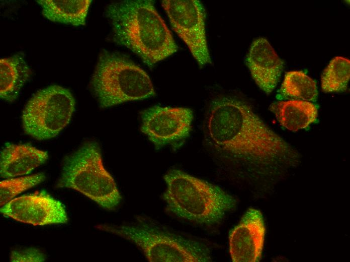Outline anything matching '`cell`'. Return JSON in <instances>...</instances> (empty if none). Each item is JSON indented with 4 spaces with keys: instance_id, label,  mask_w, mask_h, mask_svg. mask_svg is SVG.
I'll use <instances>...</instances> for the list:
<instances>
[{
    "instance_id": "obj_1",
    "label": "cell",
    "mask_w": 350,
    "mask_h": 262,
    "mask_svg": "<svg viewBox=\"0 0 350 262\" xmlns=\"http://www.w3.org/2000/svg\"><path fill=\"white\" fill-rule=\"evenodd\" d=\"M208 144L227 157L263 169L293 165L297 152L244 101L221 97L210 106L205 123Z\"/></svg>"
},
{
    "instance_id": "obj_2",
    "label": "cell",
    "mask_w": 350,
    "mask_h": 262,
    "mask_svg": "<svg viewBox=\"0 0 350 262\" xmlns=\"http://www.w3.org/2000/svg\"><path fill=\"white\" fill-rule=\"evenodd\" d=\"M116 43L131 50L149 67L178 50L170 31L153 1L125 0L106 9Z\"/></svg>"
},
{
    "instance_id": "obj_3",
    "label": "cell",
    "mask_w": 350,
    "mask_h": 262,
    "mask_svg": "<svg viewBox=\"0 0 350 262\" xmlns=\"http://www.w3.org/2000/svg\"><path fill=\"white\" fill-rule=\"evenodd\" d=\"M164 180L166 189L162 197L166 209L180 218L214 224L236 205L235 200L219 187L182 170L169 171Z\"/></svg>"
},
{
    "instance_id": "obj_4",
    "label": "cell",
    "mask_w": 350,
    "mask_h": 262,
    "mask_svg": "<svg viewBox=\"0 0 350 262\" xmlns=\"http://www.w3.org/2000/svg\"><path fill=\"white\" fill-rule=\"evenodd\" d=\"M56 186L73 189L104 209L114 210L122 200L117 184L105 168L99 144L84 143L65 159Z\"/></svg>"
},
{
    "instance_id": "obj_5",
    "label": "cell",
    "mask_w": 350,
    "mask_h": 262,
    "mask_svg": "<svg viewBox=\"0 0 350 262\" xmlns=\"http://www.w3.org/2000/svg\"><path fill=\"white\" fill-rule=\"evenodd\" d=\"M91 85L102 108L155 95L152 82L143 70L124 57L107 51L99 57Z\"/></svg>"
},
{
    "instance_id": "obj_6",
    "label": "cell",
    "mask_w": 350,
    "mask_h": 262,
    "mask_svg": "<svg viewBox=\"0 0 350 262\" xmlns=\"http://www.w3.org/2000/svg\"><path fill=\"white\" fill-rule=\"evenodd\" d=\"M99 229L135 244L151 262L209 261L205 247L146 223L120 226L100 225Z\"/></svg>"
},
{
    "instance_id": "obj_7",
    "label": "cell",
    "mask_w": 350,
    "mask_h": 262,
    "mask_svg": "<svg viewBox=\"0 0 350 262\" xmlns=\"http://www.w3.org/2000/svg\"><path fill=\"white\" fill-rule=\"evenodd\" d=\"M75 101L70 91L51 85L35 93L22 114L25 132L38 140L57 136L69 122Z\"/></svg>"
},
{
    "instance_id": "obj_8",
    "label": "cell",
    "mask_w": 350,
    "mask_h": 262,
    "mask_svg": "<svg viewBox=\"0 0 350 262\" xmlns=\"http://www.w3.org/2000/svg\"><path fill=\"white\" fill-rule=\"evenodd\" d=\"M162 6L170 24L200 67L211 63L206 29V12L198 0H164Z\"/></svg>"
},
{
    "instance_id": "obj_9",
    "label": "cell",
    "mask_w": 350,
    "mask_h": 262,
    "mask_svg": "<svg viewBox=\"0 0 350 262\" xmlns=\"http://www.w3.org/2000/svg\"><path fill=\"white\" fill-rule=\"evenodd\" d=\"M141 119V132L159 149L180 146L190 135L193 113L189 108L155 105L143 111Z\"/></svg>"
},
{
    "instance_id": "obj_10",
    "label": "cell",
    "mask_w": 350,
    "mask_h": 262,
    "mask_svg": "<svg viewBox=\"0 0 350 262\" xmlns=\"http://www.w3.org/2000/svg\"><path fill=\"white\" fill-rule=\"evenodd\" d=\"M1 213L33 225L64 224L68 217L64 205L45 190L16 198L1 207Z\"/></svg>"
},
{
    "instance_id": "obj_11",
    "label": "cell",
    "mask_w": 350,
    "mask_h": 262,
    "mask_svg": "<svg viewBox=\"0 0 350 262\" xmlns=\"http://www.w3.org/2000/svg\"><path fill=\"white\" fill-rule=\"evenodd\" d=\"M266 228L261 212L249 208L231 231L229 251L234 262H256L261 256Z\"/></svg>"
},
{
    "instance_id": "obj_12",
    "label": "cell",
    "mask_w": 350,
    "mask_h": 262,
    "mask_svg": "<svg viewBox=\"0 0 350 262\" xmlns=\"http://www.w3.org/2000/svg\"><path fill=\"white\" fill-rule=\"evenodd\" d=\"M245 63L258 87L267 94L272 92L280 79L284 62L267 39L259 37L252 42Z\"/></svg>"
},
{
    "instance_id": "obj_13",
    "label": "cell",
    "mask_w": 350,
    "mask_h": 262,
    "mask_svg": "<svg viewBox=\"0 0 350 262\" xmlns=\"http://www.w3.org/2000/svg\"><path fill=\"white\" fill-rule=\"evenodd\" d=\"M48 158L47 152L29 144L7 143L1 152V177L10 178L29 174Z\"/></svg>"
},
{
    "instance_id": "obj_14",
    "label": "cell",
    "mask_w": 350,
    "mask_h": 262,
    "mask_svg": "<svg viewBox=\"0 0 350 262\" xmlns=\"http://www.w3.org/2000/svg\"><path fill=\"white\" fill-rule=\"evenodd\" d=\"M270 109L283 126L294 132L307 127L316 121L318 116L317 105L302 100L274 102Z\"/></svg>"
},
{
    "instance_id": "obj_15",
    "label": "cell",
    "mask_w": 350,
    "mask_h": 262,
    "mask_svg": "<svg viewBox=\"0 0 350 262\" xmlns=\"http://www.w3.org/2000/svg\"><path fill=\"white\" fill-rule=\"evenodd\" d=\"M32 71L23 55H14L0 59V96L9 102L17 99Z\"/></svg>"
},
{
    "instance_id": "obj_16",
    "label": "cell",
    "mask_w": 350,
    "mask_h": 262,
    "mask_svg": "<svg viewBox=\"0 0 350 262\" xmlns=\"http://www.w3.org/2000/svg\"><path fill=\"white\" fill-rule=\"evenodd\" d=\"M42 14L50 21L75 26L85 25L91 0H38Z\"/></svg>"
},
{
    "instance_id": "obj_17",
    "label": "cell",
    "mask_w": 350,
    "mask_h": 262,
    "mask_svg": "<svg viewBox=\"0 0 350 262\" xmlns=\"http://www.w3.org/2000/svg\"><path fill=\"white\" fill-rule=\"evenodd\" d=\"M318 96L316 82L302 71H292L285 74L277 96L315 101Z\"/></svg>"
},
{
    "instance_id": "obj_18",
    "label": "cell",
    "mask_w": 350,
    "mask_h": 262,
    "mask_svg": "<svg viewBox=\"0 0 350 262\" xmlns=\"http://www.w3.org/2000/svg\"><path fill=\"white\" fill-rule=\"evenodd\" d=\"M350 78V61L336 56L333 58L321 75V88L325 93L343 92L347 90Z\"/></svg>"
},
{
    "instance_id": "obj_19",
    "label": "cell",
    "mask_w": 350,
    "mask_h": 262,
    "mask_svg": "<svg viewBox=\"0 0 350 262\" xmlns=\"http://www.w3.org/2000/svg\"><path fill=\"white\" fill-rule=\"evenodd\" d=\"M46 178L44 173L17 178H10L0 182V201L2 207L16 195L43 182Z\"/></svg>"
},
{
    "instance_id": "obj_20",
    "label": "cell",
    "mask_w": 350,
    "mask_h": 262,
    "mask_svg": "<svg viewBox=\"0 0 350 262\" xmlns=\"http://www.w3.org/2000/svg\"><path fill=\"white\" fill-rule=\"evenodd\" d=\"M46 258V255L40 250L31 247L12 251L10 260L12 262H42Z\"/></svg>"
}]
</instances>
